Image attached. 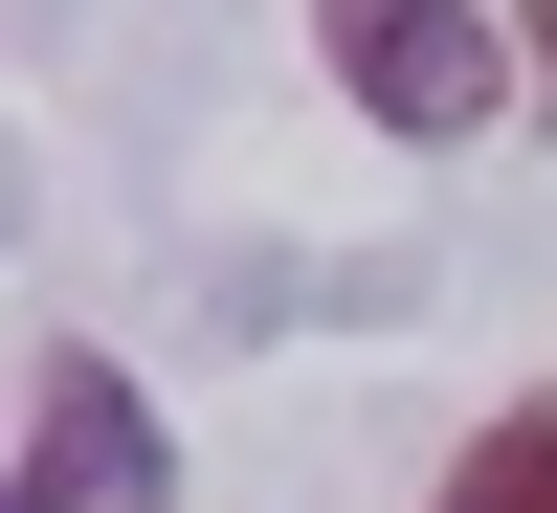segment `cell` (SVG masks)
Returning a JSON list of instances; mask_svg holds the SVG:
<instances>
[{"label":"cell","instance_id":"obj_1","mask_svg":"<svg viewBox=\"0 0 557 513\" xmlns=\"http://www.w3.org/2000/svg\"><path fill=\"white\" fill-rule=\"evenodd\" d=\"M312 23H335V89L380 134H424V157L513 112V23H491V0H312Z\"/></svg>","mask_w":557,"mask_h":513},{"label":"cell","instance_id":"obj_4","mask_svg":"<svg viewBox=\"0 0 557 513\" xmlns=\"http://www.w3.org/2000/svg\"><path fill=\"white\" fill-rule=\"evenodd\" d=\"M535 68H557V0H535ZM535 112H557V89H535Z\"/></svg>","mask_w":557,"mask_h":513},{"label":"cell","instance_id":"obj_2","mask_svg":"<svg viewBox=\"0 0 557 513\" xmlns=\"http://www.w3.org/2000/svg\"><path fill=\"white\" fill-rule=\"evenodd\" d=\"M134 491H157V402H134L112 357L45 335L23 357V491H0V513H134Z\"/></svg>","mask_w":557,"mask_h":513},{"label":"cell","instance_id":"obj_3","mask_svg":"<svg viewBox=\"0 0 557 513\" xmlns=\"http://www.w3.org/2000/svg\"><path fill=\"white\" fill-rule=\"evenodd\" d=\"M424 513H557V380H535V402H491V425L446 447V491H424Z\"/></svg>","mask_w":557,"mask_h":513}]
</instances>
